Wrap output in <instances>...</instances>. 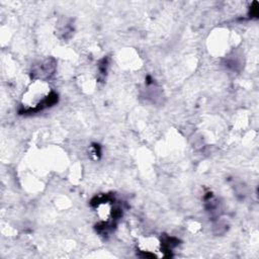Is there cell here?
Wrapping results in <instances>:
<instances>
[{
  "mask_svg": "<svg viewBox=\"0 0 259 259\" xmlns=\"http://www.w3.org/2000/svg\"><path fill=\"white\" fill-rule=\"evenodd\" d=\"M57 97L47 81L34 79L22 94L20 112L31 113L42 110L56 103Z\"/></svg>",
  "mask_w": 259,
  "mask_h": 259,
  "instance_id": "obj_1",
  "label": "cell"
},
{
  "mask_svg": "<svg viewBox=\"0 0 259 259\" xmlns=\"http://www.w3.org/2000/svg\"><path fill=\"white\" fill-rule=\"evenodd\" d=\"M139 250L144 253L145 256L150 257H164L167 252L163 242L159 241L157 238L148 237L143 238L138 243Z\"/></svg>",
  "mask_w": 259,
  "mask_h": 259,
  "instance_id": "obj_2",
  "label": "cell"
}]
</instances>
